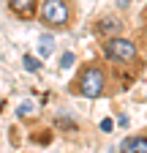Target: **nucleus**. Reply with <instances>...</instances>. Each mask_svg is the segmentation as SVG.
Listing matches in <instances>:
<instances>
[{
  "mask_svg": "<svg viewBox=\"0 0 147 153\" xmlns=\"http://www.w3.org/2000/svg\"><path fill=\"white\" fill-rule=\"evenodd\" d=\"M22 63H25L27 71H38V68H41V60H38V57H33V55H25V60H22Z\"/></svg>",
  "mask_w": 147,
  "mask_h": 153,
  "instance_id": "nucleus-8",
  "label": "nucleus"
},
{
  "mask_svg": "<svg viewBox=\"0 0 147 153\" xmlns=\"http://www.w3.org/2000/svg\"><path fill=\"white\" fill-rule=\"evenodd\" d=\"M96 33L101 38H112V36H123V19L115 14H104L96 22Z\"/></svg>",
  "mask_w": 147,
  "mask_h": 153,
  "instance_id": "nucleus-5",
  "label": "nucleus"
},
{
  "mask_svg": "<svg viewBox=\"0 0 147 153\" xmlns=\"http://www.w3.org/2000/svg\"><path fill=\"white\" fill-rule=\"evenodd\" d=\"M101 52H104V60L109 63V68L117 76V85H128L144 68V60L139 55V44L134 38H125V36L101 38Z\"/></svg>",
  "mask_w": 147,
  "mask_h": 153,
  "instance_id": "nucleus-1",
  "label": "nucleus"
},
{
  "mask_svg": "<svg viewBox=\"0 0 147 153\" xmlns=\"http://www.w3.org/2000/svg\"><path fill=\"white\" fill-rule=\"evenodd\" d=\"M74 60H76V57H74V52H65V55L60 57V66H63V68H68V66H71Z\"/></svg>",
  "mask_w": 147,
  "mask_h": 153,
  "instance_id": "nucleus-10",
  "label": "nucleus"
},
{
  "mask_svg": "<svg viewBox=\"0 0 147 153\" xmlns=\"http://www.w3.org/2000/svg\"><path fill=\"white\" fill-rule=\"evenodd\" d=\"M117 153H147V128H142L136 134H128L120 142Z\"/></svg>",
  "mask_w": 147,
  "mask_h": 153,
  "instance_id": "nucleus-6",
  "label": "nucleus"
},
{
  "mask_svg": "<svg viewBox=\"0 0 147 153\" xmlns=\"http://www.w3.org/2000/svg\"><path fill=\"white\" fill-rule=\"evenodd\" d=\"M8 6V14L22 19V22H27V19L35 16V11H38V0H6Z\"/></svg>",
  "mask_w": 147,
  "mask_h": 153,
  "instance_id": "nucleus-4",
  "label": "nucleus"
},
{
  "mask_svg": "<svg viewBox=\"0 0 147 153\" xmlns=\"http://www.w3.org/2000/svg\"><path fill=\"white\" fill-rule=\"evenodd\" d=\"M54 126H57V128H71V131H76V123H74L71 118L65 120V118H57V120H54Z\"/></svg>",
  "mask_w": 147,
  "mask_h": 153,
  "instance_id": "nucleus-9",
  "label": "nucleus"
},
{
  "mask_svg": "<svg viewBox=\"0 0 147 153\" xmlns=\"http://www.w3.org/2000/svg\"><path fill=\"white\" fill-rule=\"evenodd\" d=\"M52 52H54V41H52L49 36H44V38H41V47H38V55H41V57H49Z\"/></svg>",
  "mask_w": 147,
  "mask_h": 153,
  "instance_id": "nucleus-7",
  "label": "nucleus"
},
{
  "mask_svg": "<svg viewBox=\"0 0 147 153\" xmlns=\"http://www.w3.org/2000/svg\"><path fill=\"white\" fill-rule=\"evenodd\" d=\"M142 22L147 25V6H144V11H142Z\"/></svg>",
  "mask_w": 147,
  "mask_h": 153,
  "instance_id": "nucleus-12",
  "label": "nucleus"
},
{
  "mask_svg": "<svg viewBox=\"0 0 147 153\" xmlns=\"http://www.w3.org/2000/svg\"><path fill=\"white\" fill-rule=\"evenodd\" d=\"M112 126H115V123L109 120V118H104V120H101V128H104V131H112Z\"/></svg>",
  "mask_w": 147,
  "mask_h": 153,
  "instance_id": "nucleus-11",
  "label": "nucleus"
},
{
  "mask_svg": "<svg viewBox=\"0 0 147 153\" xmlns=\"http://www.w3.org/2000/svg\"><path fill=\"white\" fill-rule=\"evenodd\" d=\"M68 90L79 99H104L117 88V76L109 68L106 60H85L76 71V76L71 79Z\"/></svg>",
  "mask_w": 147,
  "mask_h": 153,
  "instance_id": "nucleus-2",
  "label": "nucleus"
},
{
  "mask_svg": "<svg viewBox=\"0 0 147 153\" xmlns=\"http://www.w3.org/2000/svg\"><path fill=\"white\" fill-rule=\"evenodd\" d=\"M35 19L52 33H68L79 19L76 0H38Z\"/></svg>",
  "mask_w": 147,
  "mask_h": 153,
  "instance_id": "nucleus-3",
  "label": "nucleus"
}]
</instances>
